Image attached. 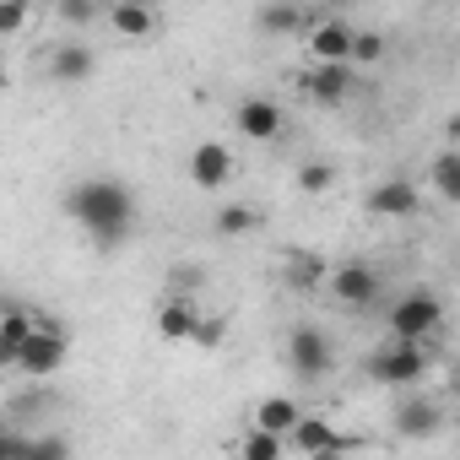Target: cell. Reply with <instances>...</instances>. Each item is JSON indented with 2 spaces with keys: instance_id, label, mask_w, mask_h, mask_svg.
Returning <instances> with one entry per match:
<instances>
[{
  "instance_id": "6da1fadb",
  "label": "cell",
  "mask_w": 460,
  "mask_h": 460,
  "mask_svg": "<svg viewBox=\"0 0 460 460\" xmlns=\"http://www.w3.org/2000/svg\"><path fill=\"white\" fill-rule=\"evenodd\" d=\"M66 211H71V222L82 227V234H87L93 244H103V250L125 244L130 227H136V195H130L119 179H98V173L71 184Z\"/></svg>"
},
{
  "instance_id": "7a4b0ae2",
  "label": "cell",
  "mask_w": 460,
  "mask_h": 460,
  "mask_svg": "<svg viewBox=\"0 0 460 460\" xmlns=\"http://www.w3.org/2000/svg\"><path fill=\"white\" fill-rule=\"evenodd\" d=\"M66 358H71V336H66L55 320H39V314H33V331H28V341H22V352H17V374L49 379V374L66 368Z\"/></svg>"
},
{
  "instance_id": "3957f363",
  "label": "cell",
  "mask_w": 460,
  "mask_h": 460,
  "mask_svg": "<svg viewBox=\"0 0 460 460\" xmlns=\"http://www.w3.org/2000/svg\"><path fill=\"white\" fill-rule=\"evenodd\" d=\"M438 325H444V304H438V293H428V288L406 293V298L390 309V341L428 347V336H433Z\"/></svg>"
},
{
  "instance_id": "277c9868",
  "label": "cell",
  "mask_w": 460,
  "mask_h": 460,
  "mask_svg": "<svg viewBox=\"0 0 460 460\" xmlns=\"http://www.w3.org/2000/svg\"><path fill=\"white\" fill-rule=\"evenodd\" d=\"M428 374V347H406V341H390L368 358V379L374 385H390V390H406V385H422Z\"/></svg>"
},
{
  "instance_id": "5b68a950",
  "label": "cell",
  "mask_w": 460,
  "mask_h": 460,
  "mask_svg": "<svg viewBox=\"0 0 460 460\" xmlns=\"http://www.w3.org/2000/svg\"><path fill=\"white\" fill-rule=\"evenodd\" d=\"M325 293H331L341 309H374V304H379V293H385V282H379V271H374V266L347 261V266H336V271L325 277Z\"/></svg>"
},
{
  "instance_id": "8992f818",
  "label": "cell",
  "mask_w": 460,
  "mask_h": 460,
  "mask_svg": "<svg viewBox=\"0 0 460 460\" xmlns=\"http://www.w3.org/2000/svg\"><path fill=\"white\" fill-rule=\"evenodd\" d=\"M288 363H293V374H298V379H325V374L336 368V347H331V336H325V331L298 325V331L288 336Z\"/></svg>"
},
{
  "instance_id": "52a82bcc",
  "label": "cell",
  "mask_w": 460,
  "mask_h": 460,
  "mask_svg": "<svg viewBox=\"0 0 460 460\" xmlns=\"http://www.w3.org/2000/svg\"><path fill=\"white\" fill-rule=\"evenodd\" d=\"M282 444H293V449H304L309 460H341L347 449H352V438H341L325 417H298V428L282 438Z\"/></svg>"
},
{
  "instance_id": "ba28073f",
  "label": "cell",
  "mask_w": 460,
  "mask_h": 460,
  "mask_svg": "<svg viewBox=\"0 0 460 460\" xmlns=\"http://www.w3.org/2000/svg\"><path fill=\"white\" fill-rule=\"evenodd\" d=\"M227 179H234V152H227L222 141H200L190 152V184L195 190H222Z\"/></svg>"
},
{
  "instance_id": "9c48e42d",
  "label": "cell",
  "mask_w": 460,
  "mask_h": 460,
  "mask_svg": "<svg viewBox=\"0 0 460 460\" xmlns=\"http://www.w3.org/2000/svg\"><path fill=\"white\" fill-rule=\"evenodd\" d=\"M309 55H314V66H347V55H352V28L347 22H314L309 28Z\"/></svg>"
},
{
  "instance_id": "30bf717a",
  "label": "cell",
  "mask_w": 460,
  "mask_h": 460,
  "mask_svg": "<svg viewBox=\"0 0 460 460\" xmlns=\"http://www.w3.org/2000/svg\"><path fill=\"white\" fill-rule=\"evenodd\" d=\"M444 428V411H438V401H428V395H411V401H401L395 406V433L401 438H433Z\"/></svg>"
},
{
  "instance_id": "8fae6325",
  "label": "cell",
  "mask_w": 460,
  "mask_h": 460,
  "mask_svg": "<svg viewBox=\"0 0 460 460\" xmlns=\"http://www.w3.org/2000/svg\"><path fill=\"white\" fill-rule=\"evenodd\" d=\"M93 71H98V55L87 44H55V55H49V76L55 82L82 87V82H93Z\"/></svg>"
},
{
  "instance_id": "7c38bea8",
  "label": "cell",
  "mask_w": 460,
  "mask_h": 460,
  "mask_svg": "<svg viewBox=\"0 0 460 460\" xmlns=\"http://www.w3.org/2000/svg\"><path fill=\"white\" fill-rule=\"evenodd\" d=\"M234 119H239V130H244L250 141H277V136H282V109H277L271 98H244Z\"/></svg>"
},
{
  "instance_id": "4fadbf2b",
  "label": "cell",
  "mask_w": 460,
  "mask_h": 460,
  "mask_svg": "<svg viewBox=\"0 0 460 460\" xmlns=\"http://www.w3.org/2000/svg\"><path fill=\"white\" fill-rule=\"evenodd\" d=\"M417 211V184L411 179H385L368 190V217H411Z\"/></svg>"
},
{
  "instance_id": "5bb4252c",
  "label": "cell",
  "mask_w": 460,
  "mask_h": 460,
  "mask_svg": "<svg viewBox=\"0 0 460 460\" xmlns=\"http://www.w3.org/2000/svg\"><path fill=\"white\" fill-rule=\"evenodd\" d=\"M195 320H200V304L184 298V293H173V298L157 304V336H163V341H190Z\"/></svg>"
},
{
  "instance_id": "9a60e30c",
  "label": "cell",
  "mask_w": 460,
  "mask_h": 460,
  "mask_svg": "<svg viewBox=\"0 0 460 460\" xmlns=\"http://www.w3.org/2000/svg\"><path fill=\"white\" fill-rule=\"evenodd\" d=\"M28 331H33V309H22V304L0 309V368H17V352H22Z\"/></svg>"
},
{
  "instance_id": "2e32d148",
  "label": "cell",
  "mask_w": 460,
  "mask_h": 460,
  "mask_svg": "<svg viewBox=\"0 0 460 460\" xmlns=\"http://www.w3.org/2000/svg\"><path fill=\"white\" fill-rule=\"evenodd\" d=\"M298 401L293 395H266L261 406H255V433H271V438H288L293 428H298Z\"/></svg>"
},
{
  "instance_id": "e0dca14e",
  "label": "cell",
  "mask_w": 460,
  "mask_h": 460,
  "mask_svg": "<svg viewBox=\"0 0 460 460\" xmlns=\"http://www.w3.org/2000/svg\"><path fill=\"white\" fill-rule=\"evenodd\" d=\"M304 93H309L314 103H341V98L352 93V66H314V71L304 76Z\"/></svg>"
},
{
  "instance_id": "ac0fdd59",
  "label": "cell",
  "mask_w": 460,
  "mask_h": 460,
  "mask_svg": "<svg viewBox=\"0 0 460 460\" xmlns=\"http://www.w3.org/2000/svg\"><path fill=\"white\" fill-rule=\"evenodd\" d=\"M109 28H114L119 39H152V33H157V12H152V6H130V0H125V6L109 12Z\"/></svg>"
},
{
  "instance_id": "d6986e66",
  "label": "cell",
  "mask_w": 460,
  "mask_h": 460,
  "mask_svg": "<svg viewBox=\"0 0 460 460\" xmlns=\"http://www.w3.org/2000/svg\"><path fill=\"white\" fill-rule=\"evenodd\" d=\"M282 277H288V288H293V293H314V288H325L331 266H325L320 255H309V250H304V255H288V271H282Z\"/></svg>"
},
{
  "instance_id": "ffe728a7",
  "label": "cell",
  "mask_w": 460,
  "mask_h": 460,
  "mask_svg": "<svg viewBox=\"0 0 460 460\" xmlns=\"http://www.w3.org/2000/svg\"><path fill=\"white\" fill-rule=\"evenodd\" d=\"M17 460H71V444L60 433H17Z\"/></svg>"
},
{
  "instance_id": "44dd1931",
  "label": "cell",
  "mask_w": 460,
  "mask_h": 460,
  "mask_svg": "<svg viewBox=\"0 0 460 460\" xmlns=\"http://www.w3.org/2000/svg\"><path fill=\"white\" fill-rule=\"evenodd\" d=\"M255 227H261V211L244 206V200H234V206L217 211V234H222V239H244V234H255Z\"/></svg>"
},
{
  "instance_id": "7402d4cb",
  "label": "cell",
  "mask_w": 460,
  "mask_h": 460,
  "mask_svg": "<svg viewBox=\"0 0 460 460\" xmlns=\"http://www.w3.org/2000/svg\"><path fill=\"white\" fill-rule=\"evenodd\" d=\"M433 190H438L444 200H460V152H455V146L433 157Z\"/></svg>"
},
{
  "instance_id": "603a6c76",
  "label": "cell",
  "mask_w": 460,
  "mask_h": 460,
  "mask_svg": "<svg viewBox=\"0 0 460 460\" xmlns=\"http://www.w3.org/2000/svg\"><path fill=\"white\" fill-rule=\"evenodd\" d=\"M255 22H261L266 33H298V28H304V12H298V6H261Z\"/></svg>"
},
{
  "instance_id": "cb8c5ba5",
  "label": "cell",
  "mask_w": 460,
  "mask_h": 460,
  "mask_svg": "<svg viewBox=\"0 0 460 460\" xmlns=\"http://www.w3.org/2000/svg\"><path fill=\"white\" fill-rule=\"evenodd\" d=\"M282 449H288L282 438H271V433H255V428L239 438V460H282Z\"/></svg>"
},
{
  "instance_id": "d4e9b609",
  "label": "cell",
  "mask_w": 460,
  "mask_h": 460,
  "mask_svg": "<svg viewBox=\"0 0 460 460\" xmlns=\"http://www.w3.org/2000/svg\"><path fill=\"white\" fill-rule=\"evenodd\" d=\"M331 184H336V168L331 163H304L298 168V190L304 195H331Z\"/></svg>"
},
{
  "instance_id": "484cf974",
  "label": "cell",
  "mask_w": 460,
  "mask_h": 460,
  "mask_svg": "<svg viewBox=\"0 0 460 460\" xmlns=\"http://www.w3.org/2000/svg\"><path fill=\"white\" fill-rule=\"evenodd\" d=\"M28 22H33L28 0H0V39H17V33H22Z\"/></svg>"
},
{
  "instance_id": "4316f807",
  "label": "cell",
  "mask_w": 460,
  "mask_h": 460,
  "mask_svg": "<svg viewBox=\"0 0 460 460\" xmlns=\"http://www.w3.org/2000/svg\"><path fill=\"white\" fill-rule=\"evenodd\" d=\"M379 55H385V39H379V33H352V55H347V66H352V60H358V66H374Z\"/></svg>"
},
{
  "instance_id": "83f0119b",
  "label": "cell",
  "mask_w": 460,
  "mask_h": 460,
  "mask_svg": "<svg viewBox=\"0 0 460 460\" xmlns=\"http://www.w3.org/2000/svg\"><path fill=\"white\" fill-rule=\"evenodd\" d=\"M55 17H60L66 28H82V22H93V17H98V6H87V0H60Z\"/></svg>"
},
{
  "instance_id": "f1b7e54d",
  "label": "cell",
  "mask_w": 460,
  "mask_h": 460,
  "mask_svg": "<svg viewBox=\"0 0 460 460\" xmlns=\"http://www.w3.org/2000/svg\"><path fill=\"white\" fill-rule=\"evenodd\" d=\"M222 331H227L222 320H195V331H190V341H200V347L211 352V347H222Z\"/></svg>"
}]
</instances>
